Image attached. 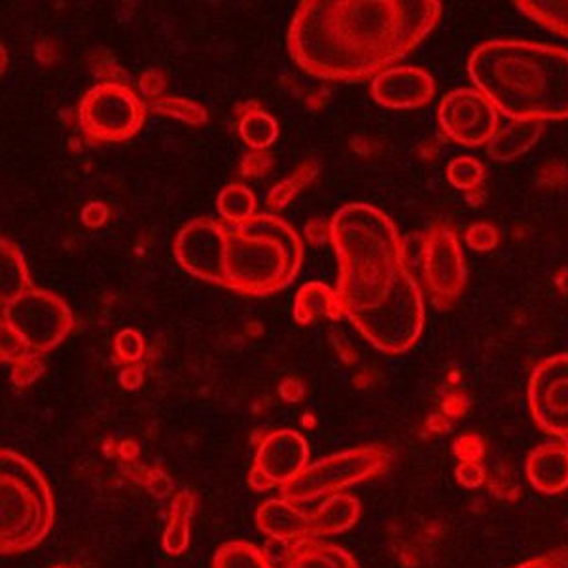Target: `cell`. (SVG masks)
Segmentation results:
<instances>
[{
  "label": "cell",
  "instance_id": "cell-34",
  "mask_svg": "<svg viewBox=\"0 0 568 568\" xmlns=\"http://www.w3.org/2000/svg\"><path fill=\"white\" fill-rule=\"evenodd\" d=\"M516 568H568V551H557L548 556L536 557Z\"/></svg>",
  "mask_w": 568,
  "mask_h": 568
},
{
  "label": "cell",
  "instance_id": "cell-7",
  "mask_svg": "<svg viewBox=\"0 0 568 568\" xmlns=\"http://www.w3.org/2000/svg\"><path fill=\"white\" fill-rule=\"evenodd\" d=\"M2 324L12 329L29 353H48L72 332L74 317L63 297L42 288H31L2 305Z\"/></svg>",
  "mask_w": 568,
  "mask_h": 568
},
{
  "label": "cell",
  "instance_id": "cell-16",
  "mask_svg": "<svg viewBox=\"0 0 568 568\" xmlns=\"http://www.w3.org/2000/svg\"><path fill=\"white\" fill-rule=\"evenodd\" d=\"M361 517V503L351 495L326 497L317 510L305 511V535L307 538L337 535L351 529Z\"/></svg>",
  "mask_w": 568,
  "mask_h": 568
},
{
  "label": "cell",
  "instance_id": "cell-5",
  "mask_svg": "<svg viewBox=\"0 0 568 568\" xmlns=\"http://www.w3.org/2000/svg\"><path fill=\"white\" fill-rule=\"evenodd\" d=\"M55 519L52 487L20 453H0V551L23 554L39 546Z\"/></svg>",
  "mask_w": 568,
  "mask_h": 568
},
{
  "label": "cell",
  "instance_id": "cell-1",
  "mask_svg": "<svg viewBox=\"0 0 568 568\" xmlns=\"http://www.w3.org/2000/svg\"><path fill=\"white\" fill-rule=\"evenodd\" d=\"M329 241L339 262L343 317L375 349L387 355L412 349L425 326V304L393 220L366 203H351L329 222Z\"/></svg>",
  "mask_w": 568,
  "mask_h": 568
},
{
  "label": "cell",
  "instance_id": "cell-10",
  "mask_svg": "<svg viewBox=\"0 0 568 568\" xmlns=\"http://www.w3.org/2000/svg\"><path fill=\"white\" fill-rule=\"evenodd\" d=\"M442 131L466 149L489 144L498 130V110L476 88H460L447 93L438 109Z\"/></svg>",
  "mask_w": 568,
  "mask_h": 568
},
{
  "label": "cell",
  "instance_id": "cell-6",
  "mask_svg": "<svg viewBox=\"0 0 568 568\" xmlns=\"http://www.w3.org/2000/svg\"><path fill=\"white\" fill-rule=\"evenodd\" d=\"M390 453L382 446H364L329 455L305 468L304 474L281 489L291 503H310L315 498L332 497L351 485L375 478L390 466Z\"/></svg>",
  "mask_w": 568,
  "mask_h": 568
},
{
  "label": "cell",
  "instance_id": "cell-25",
  "mask_svg": "<svg viewBox=\"0 0 568 568\" xmlns=\"http://www.w3.org/2000/svg\"><path fill=\"white\" fill-rule=\"evenodd\" d=\"M213 568H277L264 549L248 542H227L220 546Z\"/></svg>",
  "mask_w": 568,
  "mask_h": 568
},
{
  "label": "cell",
  "instance_id": "cell-23",
  "mask_svg": "<svg viewBox=\"0 0 568 568\" xmlns=\"http://www.w3.org/2000/svg\"><path fill=\"white\" fill-rule=\"evenodd\" d=\"M216 209L227 224H243L256 216V197L243 184H230L216 197Z\"/></svg>",
  "mask_w": 568,
  "mask_h": 568
},
{
  "label": "cell",
  "instance_id": "cell-12",
  "mask_svg": "<svg viewBox=\"0 0 568 568\" xmlns=\"http://www.w3.org/2000/svg\"><path fill=\"white\" fill-rule=\"evenodd\" d=\"M310 466V446L302 434L277 430L260 444L248 484L254 491L265 493L294 484Z\"/></svg>",
  "mask_w": 568,
  "mask_h": 568
},
{
  "label": "cell",
  "instance_id": "cell-17",
  "mask_svg": "<svg viewBox=\"0 0 568 568\" xmlns=\"http://www.w3.org/2000/svg\"><path fill=\"white\" fill-rule=\"evenodd\" d=\"M284 568H361L347 549L318 538H302L288 544Z\"/></svg>",
  "mask_w": 568,
  "mask_h": 568
},
{
  "label": "cell",
  "instance_id": "cell-2",
  "mask_svg": "<svg viewBox=\"0 0 568 568\" xmlns=\"http://www.w3.org/2000/svg\"><path fill=\"white\" fill-rule=\"evenodd\" d=\"M436 0H304L288 33L302 71L321 80L377 77L433 31Z\"/></svg>",
  "mask_w": 568,
  "mask_h": 568
},
{
  "label": "cell",
  "instance_id": "cell-15",
  "mask_svg": "<svg viewBox=\"0 0 568 568\" xmlns=\"http://www.w3.org/2000/svg\"><path fill=\"white\" fill-rule=\"evenodd\" d=\"M527 478L536 491L559 495L568 489V444H544L529 453Z\"/></svg>",
  "mask_w": 568,
  "mask_h": 568
},
{
  "label": "cell",
  "instance_id": "cell-20",
  "mask_svg": "<svg viewBox=\"0 0 568 568\" xmlns=\"http://www.w3.org/2000/svg\"><path fill=\"white\" fill-rule=\"evenodd\" d=\"M343 310L337 291L328 284L307 283L297 291L294 318L297 324H310L318 318H342Z\"/></svg>",
  "mask_w": 568,
  "mask_h": 568
},
{
  "label": "cell",
  "instance_id": "cell-14",
  "mask_svg": "<svg viewBox=\"0 0 568 568\" xmlns=\"http://www.w3.org/2000/svg\"><path fill=\"white\" fill-rule=\"evenodd\" d=\"M434 93V78L417 67H393L377 74L372 82L375 103L387 109H419L433 101Z\"/></svg>",
  "mask_w": 568,
  "mask_h": 568
},
{
  "label": "cell",
  "instance_id": "cell-30",
  "mask_svg": "<svg viewBox=\"0 0 568 568\" xmlns=\"http://www.w3.org/2000/svg\"><path fill=\"white\" fill-rule=\"evenodd\" d=\"M500 241L497 227L491 224H474V226L466 230V243L470 246L471 251L489 252L495 251Z\"/></svg>",
  "mask_w": 568,
  "mask_h": 568
},
{
  "label": "cell",
  "instance_id": "cell-19",
  "mask_svg": "<svg viewBox=\"0 0 568 568\" xmlns=\"http://www.w3.org/2000/svg\"><path fill=\"white\" fill-rule=\"evenodd\" d=\"M542 130L544 125L540 122L508 120L493 135L487 144V152L497 162H511L535 146L542 135Z\"/></svg>",
  "mask_w": 568,
  "mask_h": 568
},
{
  "label": "cell",
  "instance_id": "cell-28",
  "mask_svg": "<svg viewBox=\"0 0 568 568\" xmlns=\"http://www.w3.org/2000/svg\"><path fill=\"white\" fill-rule=\"evenodd\" d=\"M152 109L163 112L168 116L181 118V120L187 123L207 122V112L197 106V104L190 103L186 99H162V101L152 104Z\"/></svg>",
  "mask_w": 568,
  "mask_h": 568
},
{
  "label": "cell",
  "instance_id": "cell-13",
  "mask_svg": "<svg viewBox=\"0 0 568 568\" xmlns=\"http://www.w3.org/2000/svg\"><path fill=\"white\" fill-rule=\"evenodd\" d=\"M224 222L197 219L182 227L175 241V258L184 272L222 286Z\"/></svg>",
  "mask_w": 568,
  "mask_h": 568
},
{
  "label": "cell",
  "instance_id": "cell-31",
  "mask_svg": "<svg viewBox=\"0 0 568 568\" xmlns=\"http://www.w3.org/2000/svg\"><path fill=\"white\" fill-rule=\"evenodd\" d=\"M42 369H44L42 362L37 364L33 355L26 356L23 361L18 362V366L13 369V383H16L18 387H26V385L34 382V379L42 374Z\"/></svg>",
  "mask_w": 568,
  "mask_h": 568
},
{
  "label": "cell",
  "instance_id": "cell-29",
  "mask_svg": "<svg viewBox=\"0 0 568 568\" xmlns=\"http://www.w3.org/2000/svg\"><path fill=\"white\" fill-rule=\"evenodd\" d=\"M118 364H133L144 356V337L136 329H122L114 339Z\"/></svg>",
  "mask_w": 568,
  "mask_h": 568
},
{
  "label": "cell",
  "instance_id": "cell-18",
  "mask_svg": "<svg viewBox=\"0 0 568 568\" xmlns=\"http://www.w3.org/2000/svg\"><path fill=\"white\" fill-rule=\"evenodd\" d=\"M262 532L272 536L277 542L291 544L305 536V510H300L297 504L281 498V500H267L256 516Z\"/></svg>",
  "mask_w": 568,
  "mask_h": 568
},
{
  "label": "cell",
  "instance_id": "cell-4",
  "mask_svg": "<svg viewBox=\"0 0 568 568\" xmlns=\"http://www.w3.org/2000/svg\"><path fill=\"white\" fill-rule=\"evenodd\" d=\"M302 262V240L284 220L256 214L243 224L224 222V288L245 296H270L296 278Z\"/></svg>",
  "mask_w": 568,
  "mask_h": 568
},
{
  "label": "cell",
  "instance_id": "cell-26",
  "mask_svg": "<svg viewBox=\"0 0 568 568\" xmlns=\"http://www.w3.org/2000/svg\"><path fill=\"white\" fill-rule=\"evenodd\" d=\"M192 497L190 495H181L175 498L173 508H171V519L169 527L163 536V548L171 556H181L182 551L187 548V536H190V514H192Z\"/></svg>",
  "mask_w": 568,
  "mask_h": 568
},
{
  "label": "cell",
  "instance_id": "cell-32",
  "mask_svg": "<svg viewBox=\"0 0 568 568\" xmlns=\"http://www.w3.org/2000/svg\"><path fill=\"white\" fill-rule=\"evenodd\" d=\"M457 481L468 489L479 487L485 481V468L481 463H460L457 468Z\"/></svg>",
  "mask_w": 568,
  "mask_h": 568
},
{
  "label": "cell",
  "instance_id": "cell-27",
  "mask_svg": "<svg viewBox=\"0 0 568 568\" xmlns=\"http://www.w3.org/2000/svg\"><path fill=\"white\" fill-rule=\"evenodd\" d=\"M447 179L457 190L471 192L485 181V169L478 160H474L470 155H460L447 165Z\"/></svg>",
  "mask_w": 568,
  "mask_h": 568
},
{
  "label": "cell",
  "instance_id": "cell-36",
  "mask_svg": "<svg viewBox=\"0 0 568 568\" xmlns=\"http://www.w3.org/2000/svg\"><path fill=\"white\" fill-rule=\"evenodd\" d=\"M53 568H65V567H53Z\"/></svg>",
  "mask_w": 568,
  "mask_h": 568
},
{
  "label": "cell",
  "instance_id": "cell-8",
  "mask_svg": "<svg viewBox=\"0 0 568 568\" xmlns=\"http://www.w3.org/2000/svg\"><path fill=\"white\" fill-rule=\"evenodd\" d=\"M146 120V106L128 85L104 82L85 93L78 122L91 141L123 142L135 136Z\"/></svg>",
  "mask_w": 568,
  "mask_h": 568
},
{
  "label": "cell",
  "instance_id": "cell-22",
  "mask_svg": "<svg viewBox=\"0 0 568 568\" xmlns=\"http://www.w3.org/2000/svg\"><path fill=\"white\" fill-rule=\"evenodd\" d=\"M517 10L568 39V0H517Z\"/></svg>",
  "mask_w": 568,
  "mask_h": 568
},
{
  "label": "cell",
  "instance_id": "cell-24",
  "mask_svg": "<svg viewBox=\"0 0 568 568\" xmlns=\"http://www.w3.org/2000/svg\"><path fill=\"white\" fill-rule=\"evenodd\" d=\"M240 135L246 142V146H251V149H270L273 142L277 141V120L264 110H248L241 116Z\"/></svg>",
  "mask_w": 568,
  "mask_h": 568
},
{
  "label": "cell",
  "instance_id": "cell-3",
  "mask_svg": "<svg viewBox=\"0 0 568 568\" xmlns=\"http://www.w3.org/2000/svg\"><path fill=\"white\" fill-rule=\"evenodd\" d=\"M468 72L495 109L519 122L568 118V50L525 40L479 44Z\"/></svg>",
  "mask_w": 568,
  "mask_h": 568
},
{
  "label": "cell",
  "instance_id": "cell-33",
  "mask_svg": "<svg viewBox=\"0 0 568 568\" xmlns=\"http://www.w3.org/2000/svg\"><path fill=\"white\" fill-rule=\"evenodd\" d=\"M109 207L101 203V201H93V203H88L84 209H82V222H84L88 227H99L103 226L106 219H109Z\"/></svg>",
  "mask_w": 568,
  "mask_h": 568
},
{
  "label": "cell",
  "instance_id": "cell-9",
  "mask_svg": "<svg viewBox=\"0 0 568 568\" xmlns=\"http://www.w3.org/2000/svg\"><path fill=\"white\" fill-rule=\"evenodd\" d=\"M420 267L438 310H449L465 291L466 264L459 237L447 224H434L425 235Z\"/></svg>",
  "mask_w": 568,
  "mask_h": 568
},
{
  "label": "cell",
  "instance_id": "cell-35",
  "mask_svg": "<svg viewBox=\"0 0 568 568\" xmlns=\"http://www.w3.org/2000/svg\"><path fill=\"white\" fill-rule=\"evenodd\" d=\"M120 382H122L123 388H130V390H133V388L139 387L142 383L141 369H125V374H122Z\"/></svg>",
  "mask_w": 568,
  "mask_h": 568
},
{
  "label": "cell",
  "instance_id": "cell-11",
  "mask_svg": "<svg viewBox=\"0 0 568 568\" xmlns=\"http://www.w3.org/2000/svg\"><path fill=\"white\" fill-rule=\"evenodd\" d=\"M529 407L544 433L568 444V353L536 364L529 379Z\"/></svg>",
  "mask_w": 568,
  "mask_h": 568
},
{
  "label": "cell",
  "instance_id": "cell-21",
  "mask_svg": "<svg viewBox=\"0 0 568 568\" xmlns=\"http://www.w3.org/2000/svg\"><path fill=\"white\" fill-rule=\"evenodd\" d=\"M0 260H2L0 302L4 305L21 296L23 292L31 291L33 281H31V275H29L20 248L13 245L12 241L4 240V237L0 241Z\"/></svg>",
  "mask_w": 568,
  "mask_h": 568
}]
</instances>
